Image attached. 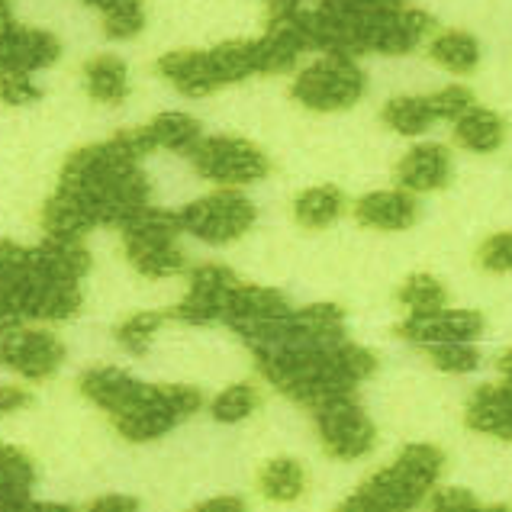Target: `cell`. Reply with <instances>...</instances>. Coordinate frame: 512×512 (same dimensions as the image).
Segmentation results:
<instances>
[{
    "label": "cell",
    "mask_w": 512,
    "mask_h": 512,
    "mask_svg": "<svg viewBox=\"0 0 512 512\" xmlns=\"http://www.w3.org/2000/svg\"><path fill=\"white\" fill-rule=\"evenodd\" d=\"M287 313H290V303H287V297L281 294V290L239 281L236 287H232V294L226 297L223 323L239 335L248 326L268 323V319H281Z\"/></svg>",
    "instance_id": "15"
},
{
    "label": "cell",
    "mask_w": 512,
    "mask_h": 512,
    "mask_svg": "<svg viewBox=\"0 0 512 512\" xmlns=\"http://www.w3.org/2000/svg\"><path fill=\"white\" fill-rule=\"evenodd\" d=\"M429 104H432L435 120L455 123L464 110L474 107V91H471V87H464V84H448V87H442V91L429 94Z\"/></svg>",
    "instance_id": "32"
},
{
    "label": "cell",
    "mask_w": 512,
    "mask_h": 512,
    "mask_svg": "<svg viewBox=\"0 0 512 512\" xmlns=\"http://www.w3.org/2000/svg\"><path fill=\"white\" fill-rule=\"evenodd\" d=\"M10 4V0H0V7H7Z\"/></svg>",
    "instance_id": "41"
},
{
    "label": "cell",
    "mask_w": 512,
    "mask_h": 512,
    "mask_svg": "<svg viewBox=\"0 0 512 512\" xmlns=\"http://www.w3.org/2000/svg\"><path fill=\"white\" fill-rule=\"evenodd\" d=\"M149 149H168V152H184L190 155V149L203 139L200 133V120L190 113H158L152 123L139 126Z\"/></svg>",
    "instance_id": "22"
},
{
    "label": "cell",
    "mask_w": 512,
    "mask_h": 512,
    "mask_svg": "<svg viewBox=\"0 0 512 512\" xmlns=\"http://www.w3.org/2000/svg\"><path fill=\"white\" fill-rule=\"evenodd\" d=\"M432 17L426 10L397 7V10H380L371 20L368 33H364V52L374 55H406L413 52L422 39L432 33Z\"/></svg>",
    "instance_id": "11"
},
{
    "label": "cell",
    "mask_w": 512,
    "mask_h": 512,
    "mask_svg": "<svg viewBox=\"0 0 512 512\" xmlns=\"http://www.w3.org/2000/svg\"><path fill=\"white\" fill-rule=\"evenodd\" d=\"M203 409V393L197 387L184 384H145L139 400L123 409V413L110 416L116 432L129 442H155V438L168 435L174 426Z\"/></svg>",
    "instance_id": "3"
},
{
    "label": "cell",
    "mask_w": 512,
    "mask_h": 512,
    "mask_svg": "<svg viewBox=\"0 0 512 512\" xmlns=\"http://www.w3.org/2000/svg\"><path fill=\"white\" fill-rule=\"evenodd\" d=\"M145 26V10L142 0H120L104 10V33L110 39H133Z\"/></svg>",
    "instance_id": "31"
},
{
    "label": "cell",
    "mask_w": 512,
    "mask_h": 512,
    "mask_svg": "<svg viewBox=\"0 0 512 512\" xmlns=\"http://www.w3.org/2000/svg\"><path fill=\"white\" fill-rule=\"evenodd\" d=\"M142 387H145L142 380H136L133 374H126L120 368H91V371H84L78 380V390L84 393V397L110 416L133 406L139 400Z\"/></svg>",
    "instance_id": "19"
},
{
    "label": "cell",
    "mask_w": 512,
    "mask_h": 512,
    "mask_svg": "<svg viewBox=\"0 0 512 512\" xmlns=\"http://www.w3.org/2000/svg\"><path fill=\"white\" fill-rule=\"evenodd\" d=\"M442 467L445 455L435 445H406L400 458L364 480L361 490H368L387 512H409L432 493Z\"/></svg>",
    "instance_id": "2"
},
{
    "label": "cell",
    "mask_w": 512,
    "mask_h": 512,
    "mask_svg": "<svg viewBox=\"0 0 512 512\" xmlns=\"http://www.w3.org/2000/svg\"><path fill=\"white\" fill-rule=\"evenodd\" d=\"M380 120L400 136H422L435 123L429 94L426 97H393V100H387V107L380 110Z\"/></svg>",
    "instance_id": "26"
},
{
    "label": "cell",
    "mask_w": 512,
    "mask_h": 512,
    "mask_svg": "<svg viewBox=\"0 0 512 512\" xmlns=\"http://www.w3.org/2000/svg\"><path fill=\"white\" fill-rule=\"evenodd\" d=\"M355 216L361 226L368 229H380V232H400L416 223L419 207L416 197L409 190L397 187V190H374V194L361 197L355 203Z\"/></svg>",
    "instance_id": "17"
},
{
    "label": "cell",
    "mask_w": 512,
    "mask_h": 512,
    "mask_svg": "<svg viewBox=\"0 0 512 512\" xmlns=\"http://www.w3.org/2000/svg\"><path fill=\"white\" fill-rule=\"evenodd\" d=\"M187 158L194 162L200 178H207L219 187L258 184L271 174V158L261 152L258 145H252L248 139H236V136L200 139Z\"/></svg>",
    "instance_id": "7"
},
{
    "label": "cell",
    "mask_w": 512,
    "mask_h": 512,
    "mask_svg": "<svg viewBox=\"0 0 512 512\" xmlns=\"http://www.w3.org/2000/svg\"><path fill=\"white\" fill-rule=\"evenodd\" d=\"M397 181L409 194H432L451 181V155L445 145L426 142L406 152L397 165Z\"/></svg>",
    "instance_id": "16"
},
{
    "label": "cell",
    "mask_w": 512,
    "mask_h": 512,
    "mask_svg": "<svg viewBox=\"0 0 512 512\" xmlns=\"http://www.w3.org/2000/svg\"><path fill=\"white\" fill-rule=\"evenodd\" d=\"M168 319V313H133L129 319H123L120 326H116V342H120L129 355H145V351L152 348L155 342V332L162 329V323Z\"/></svg>",
    "instance_id": "28"
},
{
    "label": "cell",
    "mask_w": 512,
    "mask_h": 512,
    "mask_svg": "<svg viewBox=\"0 0 512 512\" xmlns=\"http://www.w3.org/2000/svg\"><path fill=\"white\" fill-rule=\"evenodd\" d=\"M426 355L438 371L445 374H467L480 364V351L474 342H442V345H426Z\"/></svg>",
    "instance_id": "30"
},
{
    "label": "cell",
    "mask_w": 512,
    "mask_h": 512,
    "mask_svg": "<svg viewBox=\"0 0 512 512\" xmlns=\"http://www.w3.org/2000/svg\"><path fill=\"white\" fill-rule=\"evenodd\" d=\"M455 142L467 152L490 155L506 142V120L496 110L474 104L455 120Z\"/></svg>",
    "instance_id": "20"
},
{
    "label": "cell",
    "mask_w": 512,
    "mask_h": 512,
    "mask_svg": "<svg viewBox=\"0 0 512 512\" xmlns=\"http://www.w3.org/2000/svg\"><path fill=\"white\" fill-rule=\"evenodd\" d=\"M158 75H162L174 91H181L184 97H210L216 91H223L210 49H178L158 58Z\"/></svg>",
    "instance_id": "14"
},
{
    "label": "cell",
    "mask_w": 512,
    "mask_h": 512,
    "mask_svg": "<svg viewBox=\"0 0 512 512\" xmlns=\"http://www.w3.org/2000/svg\"><path fill=\"white\" fill-rule=\"evenodd\" d=\"M84 87L97 104H123L129 97V68L120 55L100 52L84 65Z\"/></svg>",
    "instance_id": "21"
},
{
    "label": "cell",
    "mask_w": 512,
    "mask_h": 512,
    "mask_svg": "<svg viewBox=\"0 0 512 512\" xmlns=\"http://www.w3.org/2000/svg\"><path fill=\"white\" fill-rule=\"evenodd\" d=\"M55 197L71 203L91 229H123L129 219L149 210L152 187L139 168V155L116 133L107 142L84 145V149L68 155Z\"/></svg>",
    "instance_id": "1"
},
{
    "label": "cell",
    "mask_w": 512,
    "mask_h": 512,
    "mask_svg": "<svg viewBox=\"0 0 512 512\" xmlns=\"http://www.w3.org/2000/svg\"><path fill=\"white\" fill-rule=\"evenodd\" d=\"M255 203L236 187H219L210 197H200L178 210L181 232H190L207 245H229L255 226Z\"/></svg>",
    "instance_id": "6"
},
{
    "label": "cell",
    "mask_w": 512,
    "mask_h": 512,
    "mask_svg": "<svg viewBox=\"0 0 512 512\" xmlns=\"http://www.w3.org/2000/svg\"><path fill=\"white\" fill-rule=\"evenodd\" d=\"M397 300L409 310V316H426V313H438L445 310L448 303V290L445 284L432 274H413L406 277Z\"/></svg>",
    "instance_id": "27"
},
{
    "label": "cell",
    "mask_w": 512,
    "mask_h": 512,
    "mask_svg": "<svg viewBox=\"0 0 512 512\" xmlns=\"http://www.w3.org/2000/svg\"><path fill=\"white\" fill-rule=\"evenodd\" d=\"M239 284V277L232 268L226 265H200L190 271V287L184 300L168 310V319H181V323H190V326H207V323H216V319H223V306H226V297L232 294V287Z\"/></svg>",
    "instance_id": "9"
},
{
    "label": "cell",
    "mask_w": 512,
    "mask_h": 512,
    "mask_svg": "<svg viewBox=\"0 0 512 512\" xmlns=\"http://www.w3.org/2000/svg\"><path fill=\"white\" fill-rule=\"evenodd\" d=\"M467 426L474 432L512 442V377L474 393L471 403H467Z\"/></svg>",
    "instance_id": "18"
},
{
    "label": "cell",
    "mask_w": 512,
    "mask_h": 512,
    "mask_svg": "<svg viewBox=\"0 0 512 512\" xmlns=\"http://www.w3.org/2000/svg\"><path fill=\"white\" fill-rule=\"evenodd\" d=\"M190 512H248V506H245V500H239V496H216V500L200 503Z\"/></svg>",
    "instance_id": "39"
},
{
    "label": "cell",
    "mask_w": 512,
    "mask_h": 512,
    "mask_svg": "<svg viewBox=\"0 0 512 512\" xmlns=\"http://www.w3.org/2000/svg\"><path fill=\"white\" fill-rule=\"evenodd\" d=\"M81 512H139V503L133 500V496H120V493H110V496H100V500H94L87 509Z\"/></svg>",
    "instance_id": "37"
},
{
    "label": "cell",
    "mask_w": 512,
    "mask_h": 512,
    "mask_svg": "<svg viewBox=\"0 0 512 512\" xmlns=\"http://www.w3.org/2000/svg\"><path fill=\"white\" fill-rule=\"evenodd\" d=\"M339 512H387V509L380 506L368 490H355V493H351L348 500L339 506Z\"/></svg>",
    "instance_id": "38"
},
{
    "label": "cell",
    "mask_w": 512,
    "mask_h": 512,
    "mask_svg": "<svg viewBox=\"0 0 512 512\" xmlns=\"http://www.w3.org/2000/svg\"><path fill=\"white\" fill-rule=\"evenodd\" d=\"M477 265L490 274H509L512 271V232H496L477 252Z\"/></svg>",
    "instance_id": "33"
},
{
    "label": "cell",
    "mask_w": 512,
    "mask_h": 512,
    "mask_svg": "<svg viewBox=\"0 0 512 512\" xmlns=\"http://www.w3.org/2000/svg\"><path fill=\"white\" fill-rule=\"evenodd\" d=\"M484 332V316L477 310H438L426 316H409L397 326V335L406 342L442 345V342H474Z\"/></svg>",
    "instance_id": "13"
},
{
    "label": "cell",
    "mask_w": 512,
    "mask_h": 512,
    "mask_svg": "<svg viewBox=\"0 0 512 512\" xmlns=\"http://www.w3.org/2000/svg\"><path fill=\"white\" fill-rule=\"evenodd\" d=\"M429 55L432 62L448 68L451 75H471L480 65V42L471 33H464V29H445V33L432 39Z\"/></svg>",
    "instance_id": "24"
},
{
    "label": "cell",
    "mask_w": 512,
    "mask_h": 512,
    "mask_svg": "<svg viewBox=\"0 0 512 512\" xmlns=\"http://www.w3.org/2000/svg\"><path fill=\"white\" fill-rule=\"evenodd\" d=\"M345 210V194L332 184L306 187L294 200V219L303 229H326Z\"/></svg>",
    "instance_id": "23"
},
{
    "label": "cell",
    "mask_w": 512,
    "mask_h": 512,
    "mask_svg": "<svg viewBox=\"0 0 512 512\" xmlns=\"http://www.w3.org/2000/svg\"><path fill=\"white\" fill-rule=\"evenodd\" d=\"M65 361V345L46 329H10L0 335V364L26 380H49Z\"/></svg>",
    "instance_id": "10"
},
{
    "label": "cell",
    "mask_w": 512,
    "mask_h": 512,
    "mask_svg": "<svg viewBox=\"0 0 512 512\" xmlns=\"http://www.w3.org/2000/svg\"><path fill=\"white\" fill-rule=\"evenodd\" d=\"M368 91V78L351 55H323L310 68L294 78L290 94L300 107L316 113H342L351 110Z\"/></svg>",
    "instance_id": "5"
},
{
    "label": "cell",
    "mask_w": 512,
    "mask_h": 512,
    "mask_svg": "<svg viewBox=\"0 0 512 512\" xmlns=\"http://www.w3.org/2000/svg\"><path fill=\"white\" fill-rule=\"evenodd\" d=\"M261 397L255 384H232L210 403V413L216 422H242L258 409Z\"/></svg>",
    "instance_id": "29"
},
{
    "label": "cell",
    "mask_w": 512,
    "mask_h": 512,
    "mask_svg": "<svg viewBox=\"0 0 512 512\" xmlns=\"http://www.w3.org/2000/svg\"><path fill=\"white\" fill-rule=\"evenodd\" d=\"M258 490L271 503H294L306 490V471L294 458H274L261 467L258 474Z\"/></svg>",
    "instance_id": "25"
},
{
    "label": "cell",
    "mask_w": 512,
    "mask_h": 512,
    "mask_svg": "<svg viewBox=\"0 0 512 512\" xmlns=\"http://www.w3.org/2000/svg\"><path fill=\"white\" fill-rule=\"evenodd\" d=\"M42 97V87L29 78L20 75V71H10V75H0V100L10 107H23V104H33V100Z\"/></svg>",
    "instance_id": "34"
},
{
    "label": "cell",
    "mask_w": 512,
    "mask_h": 512,
    "mask_svg": "<svg viewBox=\"0 0 512 512\" xmlns=\"http://www.w3.org/2000/svg\"><path fill=\"white\" fill-rule=\"evenodd\" d=\"M429 512H484V506L477 503L474 493L451 487V490H435V500H432Z\"/></svg>",
    "instance_id": "35"
},
{
    "label": "cell",
    "mask_w": 512,
    "mask_h": 512,
    "mask_svg": "<svg viewBox=\"0 0 512 512\" xmlns=\"http://www.w3.org/2000/svg\"><path fill=\"white\" fill-rule=\"evenodd\" d=\"M33 397H29L26 387H17V384H0V416H10L17 413V409L29 406Z\"/></svg>",
    "instance_id": "36"
},
{
    "label": "cell",
    "mask_w": 512,
    "mask_h": 512,
    "mask_svg": "<svg viewBox=\"0 0 512 512\" xmlns=\"http://www.w3.org/2000/svg\"><path fill=\"white\" fill-rule=\"evenodd\" d=\"M316 429L323 438V448L329 458L339 461H358L374 448L377 429L361 409L355 397H342L323 409H316Z\"/></svg>",
    "instance_id": "8"
},
{
    "label": "cell",
    "mask_w": 512,
    "mask_h": 512,
    "mask_svg": "<svg viewBox=\"0 0 512 512\" xmlns=\"http://www.w3.org/2000/svg\"><path fill=\"white\" fill-rule=\"evenodd\" d=\"M181 223L178 213L168 210H142L136 219L123 226L126 258L145 277H174L187 268L184 248L178 245Z\"/></svg>",
    "instance_id": "4"
},
{
    "label": "cell",
    "mask_w": 512,
    "mask_h": 512,
    "mask_svg": "<svg viewBox=\"0 0 512 512\" xmlns=\"http://www.w3.org/2000/svg\"><path fill=\"white\" fill-rule=\"evenodd\" d=\"M10 23V13H7V7H0V29H4Z\"/></svg>",
    "instance_id": "40"
},
{
    "label": "cell",
    "mask_w": 512,
    "mask_h": 512,
    "mask_svg": "<svg viewBox=\"0 0 512 512\" xmlns=\"http://www.w3.org/2000/svg\"><path fill=\"white\" fill-rule=\"evenodd\" d=\"M58 55H62V46L46 29L20 26L13 20L0 29V75H10V71L33 75V71L55 65Z\"/></svg>",
    "instance_id": "12"
}]
</instances>
